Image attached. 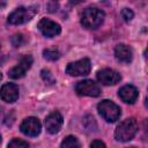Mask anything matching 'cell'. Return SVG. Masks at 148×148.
Returning a JSON list of instances; mask_svg holds the SVG:
<instances>
[{
  "label": "cell",
  "mask_w": 148,
  "mask_h": 148,
  "mask_svg": "<svg viewBox=\"0 0 148 148\" xmlns=\"http://www.w3.org/2000/svg\"><path fill=\"white\" fill-rule=\"evenodd\" d=\"M104 17L105 14L103 10L95 7H89L86 8L81 14V24L86 29H97L103 23Z\"/></svg>",
  "instance_id": "6da1fadb"
},
{
  "label": "cell",
  "mask_w": 148,
  "mask_h": 148,
  "mask_svg": "<svg viewBox=\"0 0 148 148\" xmlns=\"http://www.w3.org/2000/svg\"><path fill=\"white\" fill-rule=\"evenodd\" d=\"M138 132V123L134 118H127L124 121H121L116 131H114V138L117 141L126 142L134 138V135Z\"/></svg>",
  "instance_id": "7a4b0ae2"
},
{
  "label": "cell",
  "mask_w": 148,
  "mask_h": 148,
  "mask_svg": "<svg viewBox=\"0 0 148 148\" xmlns=\"http://www.w3.org/2000/svg\"><path fill=\"white\" fill-rule=\"evenodd\" d=\"M97 110H98V113L102 116V118L106 120L108 123H114L116 120L119 119L120 113H121L120 108L116 103L109 99L102 101L97 105Z\"/></svg>",
  "instance_id": "3957f363"
},
{
  "label": "cell",
  "mask_w": 148,
  "mask_h": 148,
  "mask_svg": "<svg viewBox=\"0 0 148 148\" xmlns=\"http://www.w3.org/2000/svg\"><path fill=\"white\" fill-rule=\"evenodd\" d=\"M37 10H38V7H36V6L18 7L8 16V22L10 24H22V23H25V22L30 21L35 16Z\"/></svg>",
  "instance_id": "277c9868"
},
{
  "label": "cell",
  "mask_w": 148,
  "mask_h": 148,
  "mask_svg": "<svg viewBox=\"0 0 148 148\" xmlns=\"http://www.w3.org/2000/svg\"><path fill=\"white\" fill-rule=\"evenodd\" d=\"M91 69V64L88 58L80 59L77 61L71 62L66 67V73L72 76H84L88 75Z\"/></svg>",
  "instance_id": "5b68a950"
},
{
  "label": "cell",
  "mask_w": 148,
  "mask_h": 148,
  "mask_svg": "<svg viewBox=\"0 0 148 148\" xmlns=\"http://www.w3.org/2000/svg\"><path fill=\"white\" fill-rule=\"evenodd\" d=\"M75 91L81 96H90L97 97L101 94V88L92 80H83L76 83Z\"/></svg>",
  "instance_id": "8992f818"
},
{
  "label": "cell",
  "mask_w": 148,
  "mask_h": 148,
  "mask_svg": "<svg viewBox=\"0 0 148 148\" xmlns=\"http://www.w3.org/2000/svg\"><path fill=\"white\" fill-rule=\"evenodd\" d=\"M40 128H42L40 121L35 117L25 118L20 126L21 132L28 136H37L40 133Z\"/></svg>",
  "instance_id": "52a82bcc"
},
{
  "label": "cell",
  "mask_w": 148,
  "mask_h": 148,
  "mask_svg": "<svg viewBox=\"0 0 148 148\" xmlns=\"http://www.w3.org/2000/svg\"><path fill=\"white\" fill-rule=\"evenodd\" d=\"M32 61L34 60H32L31 56H23L21 58L20 62L9 71V73H8L9 76L12 79H21V77H23L25 75L27 71L30 69V67L32 65Z\"/></svg>",
  "instance_id": "ba28073f"
},
{
  "label": "cell",
  "mask_w": 148,
  "mask_h": 148,
  "mask_svg": "<svg viewBox=\"0 0 148 148\" xmlns=\"http://www.w3.org/2000/svg\"><path fill=\"white\" fill-rule=\"evenodd\" d=\"M97 80L104 86H113L121 80V75L111 68H104L97 72Z\"/></svg>",
  "instance_id": "9c48e42d"
},
{
  "label": "cell",
  "mask_w": 148,
  "mask_h": 148,
  "mask_svg": "<svg viewBox=\"0 0 148 148\" xmlns=\"http://www.w3.org/2000/svg\"><path fill=\"white\" fill-rule=\"evenodd\" d=\"M37 27H38L39 31L45 37H54V36L59 35L61 31V28L57 22H54L50 18H45V17L38 22Z\"/></svg>",
  "instance_id": "30bf717a"
},
{
  "label": "cell",
  "mask_w": 148,
  "mask_h": 148,
  "mask_svg": "<svg viewBox=\"0 0 148 148\" xmlns=\"http://www.w3.org/2000/svg\"><path fill=\"white\" fill-rule=\"evenodd\" d=\"M62 126V116L58 111L51 112L45 118V128L50 134H56Z\"/></svg>",
  "instance_id": "8fae6325"
},
{
  "label": "cell",
  "mask_w": 148,
  "mask_h": 148,
  "mask_svg": "<svg viewBox=\"0 0 148 148\" xmlns=\"http://www.w3.org/2000/svg\"><path fill=\"white\" fill-rule=\"evenodd\" d=\"M118 95L120 97V99L125 103H128V104H133L136 99H138V96H139V91L138 89L132 86V84H126L124 87H121L118 91Z\"/></svg>",
  "instance_id": "7c38bea8"
},
{
  "label": "cell",
  "mask_w": 148,
  "mask_h": 148,
  "mask_svg": "<svg viewBox=\"0 0 148 148\" xmlns=\"http://www.w3.org/2000/svg\"><path fill=\"white\" fill-rule=\"evenodd\" d=\"M1 98L7 103H14L18 98V87L14 83H5L1 87Z\"/></svg>",
  "instance_id": "4fadbf2b"
},
{
  "label": "cell",
  "mask_w": 148,
  "mask_h": 148,
  "mask_svg": "<svg viewBox=\"0 0 148 148\" xmlns=\"http://www.w3.org/2000/svg\"><path fill=\"white\" fill-rule=\"evenodd\" d=\"M114 56H116V59L120 62H125V64H128L132 61L133 59V52H132V49L126 45V44H119L116 46L114 49Z\"/></svg>",
  "instance_id": "5bb4252c"
},
{
  "label": "cell",
  "mask_w": 148,
  "mask_h": 148,
  "mask_svg": "<svg viewBox=\"0 0 148 148\" xmlns=\"http://www.w3.org/2000/svg\"><path fill=\"white\" fill-rule=\"evenodd\" d=\"M60 148H81V146H80L79 140H77L75 136L68 135V136H66V138L62 140Z\"/></svg>",
  "instance_id": "9a60e30c"
},
{
  "label": "cell",
  "mask_w": 148,
  "mask_h": 148,
  "mask_svg": "<svg viewBox=\"0 0 148 148\" xmlns=\"http://www.w3.org/2000/svg\"><path fill=\"white\" fill-rule=\"evenodd\" d=\"M43 56H44L45 59H47V60H50V61H54V60L59 59L60 53H59V51H58L57 49L51 47V49L44 50V51H43Z\"/></svg>",
  "instance_id": "2e32d148"
},
{
  "label": "cell",
  "mask_w": 148,
  "mask_h": 148,
  "mask_svg": "<svg viewBox=\"0 0 148 148\" xmlns=\"http://www.w3.org/2000/svg\"><path fill=\"white\" fill-rule=\"evenodd\" d=\"M7 148H29V145L28 142L23 141V140H20V139H13L8 147Z\"/></svg>",
  "instance_id": "e0dca14e"
},
{
  "label": "cell",
  "mask_w": 148,
  "mask_h": 148,
  "mask_svg": "<svg viewBox=\"0 0 148 148\" xmlns=\"http://www.w3.org/2000/svg\"><path fill=\"white\" fill-rule=\"evenodd\" d=\"M121 17L124 18L125 22H130L133 17H134V13L130 9V8H124L121 10Z\"/></svg>",
  "instance_id": "ac0fdd59"
},
{
  "label": "cell",
  "mask_w": 148,
  "mask_h": 148,
  "mask_svg": "<svg viewBox=\"0 0 148 148\" xmlns=\"http://www.w3.org/2000/svg\"><path fill=\"white\" fill-rule=\"evenodd\" d=\"M42 77L44 79V81L46 82V83H49V84H53L56 81H54V79H53V76H52V74L50 73V71H47V69H43L42 71Z\"/></svg>",
  "instance_id": "d6986e66"
},
{
  "label": "cell",
  "mask_w": 148,
  "mask_h": 148,
  "mask_svg": "<svg viewBox=\"0 0 148 148\" xmlns=\"http://www.w3.org/2000/svg\"><path fill=\"white\" fill-rule=\"evenodd\" d=\"M22 43H23V35H22V34H16V35H14V36L12 37V44H13L15 47L20 46Z\"/></svg>",
  "instance_id": "ffe728a7"
},
{
  "label": "cell",
  "mask_w": 148,
  "mask_h": 148,
  "mask_svg": "<svg viewBox=\"0 0 148 148\" xmlns=\"http://www.w3.org/2000/svg\"><path fill=\"white\" fill-rule=\"evenodd\" d=\"M90 148H106V147H105L104 142H102V141H99V140H95V141L91 142Z\"/></svg>",
  "instance_id": "44dd1931"
},
{
  "label": "cell",
  "mask_w": 148,
  "mask_h": 148,
  "mask_svg": "<svg viewBox=\"0 0 148 148\" xmlns=\"http://www.w3.org/2000/svg\"><path fill=\"white\" fill-rule=\"evenodd\" d=\"M145 104H146V108H148V96H147V98H146V102H145Z\"/></svg>",
  "instance_id": "7402d4cb"
},
{
  "label": "cell",
  "mask_w": 148,
  "mask_h": 148,
  "mask_svg": "<svg viewBox=\"0 0 148 148\" xmlns=\"http://www.w3.org/2000/svg\"><path fill=\"white\" fill-rule=\"evenodd\" d=\"M145 54H146V57L148 58V47H147V50H146V52H145Z\"/></svg>",
  "instance_id": "603a6c76"
},
{
  "label": "cell",
  "mask_w": 148,
  "mask_h": 148,
  "mask_svg": "<svg viewBox=\"0 0 148 148\" xmlns=\"http://www.w3.org/2000/svg\"><path fill=\"white\" fill-rule=\"evenodd\" d=\"M130 148H135V147H130Z\"/></svg>",
  "instance_id": "cb8c5ba5"
}]
</instances>
